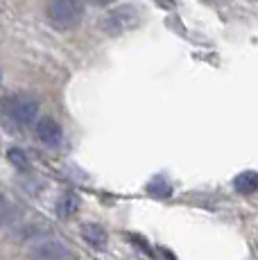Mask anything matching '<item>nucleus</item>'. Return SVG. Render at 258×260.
Instances as JSON below:
<instances>
[{
	"label": "nucleus",
	"instance_id": "obj_4",
	"mask_svg": "<svg viewBox=\"0 0 258 260\" xmlns=\"http://www.w3.org/2000/svg\"><path fill=\"white\" fill-rule=\"evenodd\" d=\"M32 258L34 260H73L68 249L59 240H52V238L39 240L32 247Z\"/></svg>",
	"mask_w": 258,
	"mask_h": 260
},
{
	"label": "nucleus",
	"instance_id": "obj_11",
	"mask_svg": "<svg viewBox=\"0 0 258 260\" xmlns=\"http://www.w3.org/2000/svg\"><path fill=\"white\" fill-rule=\"evenodd\" d=\"M158 3H161V7H166V9L175 7V0H158Z\"/></svg>",
	"mask_w": 258,
	"mask_h": 260
},
{
	"label": "nucleus",
	"instance_id": "obj_2",
	"mask_svg": "<svg viewBox=\"0 0 258 260\" xmlns=\"http://www.w3.org/2000/svg\"><path fill=\"white\" fill-rule=\"evenodd\" d=\"M141 23V14L136 7L132 5H120V7H113L111 12H107L100 21V27L109 37H120V34L129 32V29L138 27Z\"/></svg>",
	"mask_w": 258,
	"mask_h": 260
},
{
	"label": "nucleus",
	"instance_id": "obj_3",
	"mask_svg": "<svg viewBox=\"0 0 258 260\" xmlns=\"http://www.w3.org/2000/svg\"><path fill=\"white\" fill-rule=\"evenodd\" d=\"M9 113L14 116L16 122L32 124L39 113V102L34 98H29V95H16V98H12V102H9Z\"/></svg>",
	"mask_w": 258,
	"mask_h": 260
},
{
	"label": "nucleus",
	"instance_id": "obj_9",
	"mask_svg": "<svg viewBox=\"0 0 258 260\" xmlns=\"http://www.w3.org/2000/svg\"><path fill=\"white\" fill-rule=\"evenodd\" d=\"M7 158H9V163H12V166H16L18 170H25V168L29 166L25 152H23V149H18V147H12V149H9V152H7Z\"/></svg>",
	"mask_w": 258,
	"mask_h": 260
},
{
	"label": "nucleus",
	"instance_id": "obj_12",
	"mask_svg": "<svg viewBox=\"0 0 258 260\" xmlns=\"http://www.w3.org/2000/svg\"><path fill=\"white\" fill-rule=\"evenodd\" d=\"M0 77H3V75H0Z\"/></svg>",
	"mask_w": 258,
	"mask_h": 260
},
{
	"label": "nucleus",
	"instance_id": "obj_10",
	"mask_svg": "<svg viewBox=\"0 0 258 260\" xmlns=\"http://www.w3.org/2000/svg\"><path fill=\"white\" fill-rule=\"evenodd\" d=\"M7 215H9V206H7V202H5L3 197H0V226L5 224V219H7Z\"/></svg>",
	"mask_w": 258,
	"mask_h": 260
},
{
	"label": "nucleus",
	"instance_id": "obj_1",
	"mask_svg": "<svg viewBox=\"0 0 258 260\" xmlns=\"http://www.w3.org/2000/svg\"><path fill=\"white\" fill-rule=\"evenodd\" d=\"M48 23L59 32L75 29L84 21V0H50L46 7Z\"/></svg>",
	"mask_w": 258,
	"mask_h": 260
},
{
	"label": "nucleus",
	"instance_id": "obj_7",
	"mask_svg": "<svg viewBox=\"0 0 258 260\" xmlns=\"http://www.w3.org/2000/svg\"><path fill=\"white\" fill-rule=\"evenodd\" d=\"M54 211H57V217H61V219L73 217L79 211V197L75 192H61L57 204H54Z\"/></svg>",
	"mask_w": 258,
	"mask_h": 260
},
{
	"label": "nucleus",
	"instance_id": "obj_6",
	"mask_svg": "<svg viewBox=\"0 0 258 260\" xmlns=\"http://www.w3.org/2000/svg\"><path fill=\"white\" fill-rule=\"evenodd\" d=\"M82 238L86 240L93 249H104V247H107V242H109L107 229H104L102 224H95V222L84 224V226H82Z\"/></svg>",
	"mask_w": 258,
	"mask_h": 260
},
{
	"label": "nucleus",
	"instance_id": "obj_8",
	"mask_svg": "<svg viewBox=\"0 0 258 260\" xmlns=\"http://www.w3.org/2000/svg\"><path fill=\"white\" fill-rule=\"evenodd\" d=\"M233 188H236V192L240 194H251L258 190V172L254 170H247V172L238 174L236 179H233Z\"/></svg>",
	"mask_w": 258,
	"mask_h": 260
},
{
	"label": "nucleus",
	"instance_id": "obj_5",
	"mask_svg": "<svg viewBox=\"0 0 258 260\" xmlns=\"http://www.w3.org/2000/svg\"><path fill=\"white\" fill-rule=\"evenodd\" d=\"M34 132H37L39 141H41L43 145H48V147H57V145H61V141H63V129H61V124H59L54 118L37 120Z\"/></svg>",
	"mask_w": 258,
	"mask_h": 260
}]
</instances>
